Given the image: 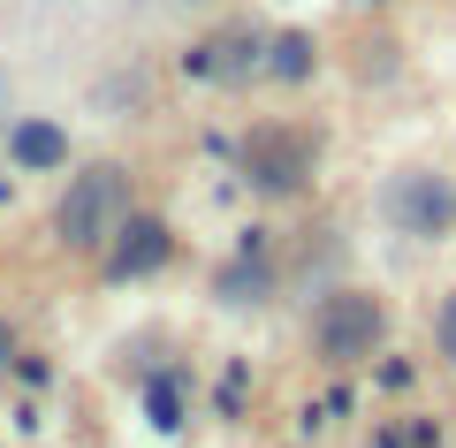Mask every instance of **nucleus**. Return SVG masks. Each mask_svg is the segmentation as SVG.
Here are the masks:
<instances>
[{
  "instance_id": "nucleus-1",
  "label": "nucleus",
  "mask_w": 456,
  "mask_h": 448,
  "mask_svg": "<svg viewBox=\"0 0 456 448\" xmlns=\"http://www.w3.org/2000/svg\"><path fill=\"white\" fill-rule=\"evenodd\" d=\"M130 206H145V198H137V167L122 160V152L69 160L61 191H53V206H46V236H53V251L92 266V258L107 251V236L122 228V213H130Z\"/></svg>"
},
{
  "instance_id": "nucleus-2",
  "label": "nucleus",
  "mask_w": 456,
  "mask_h": 448,
  "mask_svg": "<svg viewBox=\"0 0 456 448\" xmlns=\"http://www.w3.org/2000/svg\"><path fill=\"white\" fill-rule=\"evenodd\" d=\"M395 342V312L373 281H327L320 297H305V350L320 372H365Z\"/></svg>"
},
{
  "instance_id": "nucleus-3",
  "label": "nucleus",
  "mask_w": 456,
  "mask_h": 448,
  "mask_svg": "<svg viewBox=\"0 0 456 448\" xmlns=\"http://www.w3.org/2000/svg\"><path fill=\"white\" fill-rule=\"evenodd\" d=\"M236 175L259 206H305L327 175V129L320 122H297V114H274V122H251L236 137Z\"/></svg>"
},
{
  "instance_id": "nucleus-4",
  "label": "nucleus",
  "mask_w": 456,
  "mask_h": 448,
  "mask_svg": "<svg viewBox=\"0 0 456 448\" xmlns=\"http://www.w3.org/2000/svg\"><path fill=\"white\" fill-rule=\"evenodd\" d=\"M373 221L388 228L395 243H411V251H441V243H456V167H441V160H395V167H380Z\"/></svg>"
},
{
  "instance_id": "nucleus-5",
  "label": "nucleus",
  "mask_w": 456,
  "mask_h": 448,
  "mask_svg": "<svg viewBox=\"0 0 456 448\" xmlns=\"http://www.w3.org/2000/svg\"><path fill=\"white\" fill-rule=\"evenodd\" d=\"M281 297H289V236L274 221H244L206 273V305L228 312V320H259Z\"/></svg>"
},
{
  "instance_id": "nucleus-6",
  "label": "nucleus",
  "mask_w": 456,
  "mask_h": 448,
  "mask_svg": "<svg viewBox=\"0 0 456 448\" xmlns=\"http://www.w3.org/2000/svg\"><path fill=\"white\" fill-rule=\"evenodd\" d=\"M259 61H266V23L221 16V23H206V31L175 53V77L198 84V92L236 99V92H259Z\"/></svg>"
},
{
  "instance_id": "nucleus-7",
  "label": "nucleus",
  "mask_w": 456,
  "mask_h": 448,
  "mask_svg": "<svg viewBox=\"0 0 456 448\" xmlns=\"http://www.w3.org/2000/svg\"><path fill=\"white\" fill-rule=\"evenodd\" d=\"M175 258H183V228L167 221L160 206H130L92 266H99L107 289H145V281H160V273H175Z\"/></svg>"
},
{
  "instance_id": "nucleus-8",
  "label": "nucleus",
  "mask_w": 456,
  "mask_h": 448,
  "mask_svg": "<svg viewBox=\"0 0 456 448\" xmlns=\"http://www.w3.org/2000/svg\"><path fill=\"white\" fill-rule=\"evenodd\" d=\"M0 160H8V175H69V160H77V137H69L61 114L16 107V122L0 129Z\"/></svg>"
},
{
  "instance_id": "nucleus-9",
  "label": "nucleus",
  "mask_w": 456,
  "mask_h": 448,
  "mask_svg": "<svg viewBox=\"0 0 456 448\" xmlns=\"http://www.w3.org/2000/svg\"><path fill=\"white\" fill-rule=\"evenodd\" d=\"M320 69H327L320 31H305V23H274V31H266L259 84H274V92H305V84H320Z\"/></svg>"
},
{
  "instance_id": "nucleus-10",
  "label": "nucleus",
  "mask_w": 456,
  "mask_h": 448,
  "mask_svg": "<svg viewBox=\"0 0 456 448\" xmlns=\"http://www.w3.org/2000/svg\"><path fill=\"white\" fill-rule=\"evenodd\" d=\"M137 411H145V426L160 433V441H175V433L191 426V365H183V357H160V365L137 380Z\"/></svg>"
},
{
  "instance_id": "nucleus-11",
  "label": "nucleus",
  "mask_w": 456,
  "mask_h": 448,
  "mask_svg": "<svg viewBox=\"0 0 456 448\" xmlns=\"http://www.w3.org/2000/svg\"><path fill=\"white\" fill-rule=\"evenodd\" d=\"M92 107H114V122H137L145 114V69H114L92 84Z\"/></svg>"
},
{
  "instance_id": "nucleus-12",
  "label": "nucleus",
  "mask_w": 456,
  "mask_h": 448,
  "mask_svg": "<svg viewBox=\"0 0 456 448\" xmlns=\"http://www.w3.org/2000/svg\"><path fill=\"white\" fill-rule=\"evenodd\" d=\"M53 380H61L53 350H31V342H23V350H16V365H8V387H23V395H38V403H46V395H53Z\"/></svg>"
},
{
  "instance_id": "nucleus-13",
  "label": "nucleus",
  "mask_w": 456,
  "mask_h": 448,
  "mask_svg": "<svg viewBox=\"0 0 456 448\" xmlns=\"http://www.w3.org/2000/svg\"><path fill=\"white\" fill-rule=\"evenodd\" d=\"M426 350H434L441 365L456 372V281H449V289L434 297V320H426Z\"/></svg>"
},
{
  "instance_id": "nucleus-14",
  "label": "nucleus",
  "mask_w": 456,
  "mask_h": 448,
  "mask_svg": "<svg viewBox=\"0 0 456 448\" xmlns=\"http://www.w3.org/2000/svg\"><path fill=\"white\" fill-rule=\"evenodd\" d=\"M244 403H251V365H244V357H228L221 380H213V411L236 426V418H244Z\"/></svg>"
},
{
  "instance_id": "nucleus-15",
  "label": "nucleus",
  "mask_w": 456,
  "mask_h": 448,
  "mask_svg": "<svg viewBox=\"0 0 456 448\" xmlns=\"http://www.w3.org/2000/svg\"><path fill=\"white\" fill-rule=\"evenodd\" d=\"M365 372H373V387H380V395H411V387H419V365H411V357H395V350H380Z\"/></svg>"
},
{
  "instance_id": "nucleus-16",
  "label": "nucleus",
  "mask_w": 456,
  "mask_h": 448,
  "mask_svg": "<svg viewBox=\"0 0 456 448\" xmlns=\"http://www.w3.org/2000/svg\"><path fill=\"white\" fill-rule=\"evenodd\" d=\"M16 350H23V327H16V312H0V380L16 365Z\"/></svg>"
},
{
  "instance_id": "nucleus-17",
  "label": "nucleus",
  "mask_w": 456,
  "mask_h": 448,
  "mask_svg": "<svg viewBox=\"0 0 456 448\" xmlns=\"http://www.w3.org/2000/svg\"><path fill=\"white\" fill-rule=\"evenodd\" d=\"M16 107H23V99H16V77H8V69H0V129L16 122Z\"/></svg>"
},
{
  "instance_id": "nucleus-18",
  "label": "nucleus",
  "mask_w": 456,
  "mask_h": 448,
  "mask_svg": "<svg viewBox=\"0 0 456 448\" xmlns=\"http://www.w3.org/2000/svg\"><path fill=\"white\" fill-rule=\"evenodd\" d=\"M358 8H395V0H358Z\"/></svg>"
},
{
  "instance_id": "nucleus-19",
  "label": "nucleus",
  "mask_w": 456,
  "mask_h": 448,
  "mask_svg": "<svg viewBox=\"0 0 456 448\" xmlns=\"http://www.w3.org/2000/svg\"><path fill=\"white\" fill-rule=\"evenodd\" d=\"M175 8H213V0H175Z\"/></svg>"
}]
</instances>
